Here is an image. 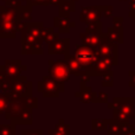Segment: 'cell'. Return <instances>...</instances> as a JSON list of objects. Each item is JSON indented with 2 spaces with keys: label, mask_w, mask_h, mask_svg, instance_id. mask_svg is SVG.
<instances>
[{
  "label": "cell",
  "mask_w": 135,
  "mask_h": 135,
  "mask_svg": "<svg viewBox=\"0 0 135 135\" xmlns=\"http://www.w3.org/2000/svg\"><path fill=\"white\" fill-rule=\"evenodd\" d=\"M19 7L0 6V36L5 39H13L17 36L19 21Z\"/></svg>",
  "instance_id": "6da1fadb"
},
{
  "label": "cell",
  "mask_w": 135,
  "mask_h": 135,
  "mask_svg": "<svg viewBox=\"0 0 135 135\" xmlns=\"http://www.w3.org/2000/svg\"><path fill=\"white\" fill-rule=\"evenodd\" d=\"M37 91L42 93L44 98H58L59 94L65 91V85L47 75L37 83Z\"/></svg>",
  "instance_id": "7a4b0ae2"
},
{
  "label": "cell",
  "mask_w": 135,
  "mask_h": 135,
  "mask_svg": "<svg viewBox=\"0 0 135 135\" xmlns=\"http://www.w3.org/2000/svg\"><path fill=\"white\" fill-rule=\"evenodd\" d=\"M26 24V23H25ZM19 32L21 33V54L23 55H42L43 52V39L35 37L27 28L24 27Z\"/></svg>",
  "instance_id": "3957f363"
},
{
  "label": "cell",
  "mask_w": 135,
  "mask_h": 135,
  "mask_svg": "<svg viewBox=\"0 0 135 135\" xmlns=\"http://www.w3.org/2000/svg\"><path fill=\"white\" fill-rule=\"evenodd\" d=\"M102 28L103 26L101 21L88 25L86 28L84 30V32H82L79 35V37L82 39V44L88 45V46L94 47V49H98V46L102 44L103 36H104Z\"/></svg>",
  "instance_id": "277c9868"
},
{
  "label": "cell",
  "mask_w": 135,
  "mask_h": 135,
  "mask_svg": "<svg viewBox=\"0 0 135 135\" xmlns=\"http://www.w3.org/2000/svg\"><path fill=\"white\" fill-rule=\"evenodd\" d=\"M74 55L82 63V65L88 69L89 74H90L91 68L94 66V64L100 59V54H98L97 49H94V47H90V46L84 45V44H81V45L77 44Z\"/></svg>",
  "instance_id": "5b68a950"
},
{
  "label": "cell",
  "mask_w": 135,
  "mask_h": 135,
  "mask_svg": "<svg viewBox=\"0 0 135 135\" xmlns=\"http://www.w3.org/2000/svg\"><path fill=\"white\" fill-rule=\"evenodd\" d=\"M33 83L27 79L26 76H18L12 79L11 91L6 94L8 100L17 97H24V96H32Z\"/></svg>",
  "instance_id": "8992f818"
},
{
  "label": "cell",
  "mask_w": 135,
  "mask_h": 135,
  "mask_svg": "<svg viewBox=\"0 0 135 135\" xmlns=\"http://www.w3.org/2000/svg\"><path fill=\"white\" fill-rule=\"evenodd\" d=\"M47 70H49L50 76L54 77L58 82L65 83V82L70 81L71 71H70L65 59H58V61L49 59L47 61Z\"/></svg>",
  "instance_id": "52a82bcc"
},
{
  "label": "cell",
  "mask_w": 135,
  "mask_h": 135,
  "mask_svg": "<svg viewBox=\"0 0 135 135\" xmlns=\"http://www.w3.org/2000/svg\"><path fill=\"white\" fill-rule=\"evenodd\" d=\"M27 97L28 96H24V97H17L8 100V105H7V109L4 115L6 119L11 121V123L17 121L26 110V108L30 107L27 102Z\"/></svg>",
  "instance_id": "ba28073f"
},
{
  "label": "cell",
  "mask_w": 135,
  "mask_h": 135,
  "mask_svg": "<svg viewBox=\"0 0 135 135\" xmlns=\"http://www.w3.org/2000/svg\"><path fill=\"white\" fill-rule=\"evenodd\" d=\"M97 51H98V54H100V57L112 59L115 63V65H117V44L110 42L107 38L105 33H104V36H103L102 44L98 46Z\"/></svg>",
  "instance_id": "9c48e42d"
},
{
  "label": "cell",
  "mask_w": 135,
  "mask_h": 135,
  "mask_svg": "<svg viewBox=\"0 0 135 135\" xmlns=\"http://www.w3.org/2000/svg\"><path fill=\"white\" fill-rule=\"evenodd\" d=\"M101 17H102V6H86L82 7L79 19L82 23L90 25L101 21Z\"/></svg>",
  "instance_id": "30bf717a"
},
{
  "label": "cell",
  "mask_w": 135,
  "mask_h": 135,
  "mask_svg": "<svg viewBox=\"0 0 135 135\" xmlns=\"http://www.w3.org/2000/svg\"><path fill=\"white\" fill-rule=\"evenodd\" d=\"M49 55H64V57L70 55V39L69 38H58L51 44L47 45Z\"/></svg>",
  "instance_id": "8fae6325"
},
{
  "label": "cell",
  "mask_w": 135,
  "mask_h": 135,
  "mask_svg": "<svg viewBox=\"0 0 135 135\" xmlns=\"http://www.w3.org/2000/svg\"><path fill=\"white\" fill-rule=\"evenodd\" d=\"M4 65H5V71H6L7 77L11 79L20 76L21 72L27 70V66L23 65L20 59H7Z\"/></svg>",
  "instance_id": "7c38bea8"
},
{
  "label": "cell",
  "mask_w": 135,
  "mask_h": 135,
  "mask_svg": "<svg viewBox=\"0 0 135 135\" xmlns=\"http://www.w3.org/2000/svg\"><path fill=\"white\" fill-rule=\"evenodd\" d=\"M113 65H115V63L112 61V59L100 57V59H98V61L94 64V66L91 68L90 75L91 76H104V75L109 74V72L112 71Z\"/></svg>",
  "instance_id": "4fadbf2b"
},
{
  "label": "cell",
  "mask_w": 135,
  "mask_h": 135,
  "mask_svg": "<svg viewBox=\"0 0 135 135\" xmlns=\"http://www.w3.org/2000/svg\"><path fill=\"white\" fill-rule=\"evenodd\" d=\"M64 59L66 61L68 65H69V69H70V71H71V75L77 76V77H81V76H83V75H85V74H89L88 69L82 65V63L76 58L75 55H69V56L64 57Z\"/></svg>",
  "instance_id": "5bb4252c"
},
{
  "label": "cell",
  "mask_w": 135,
  "mask_h": 135,
  "mask_svg": "<svg viewBox=\"0 0 135 135\" xmlns=\"http://www.w3.org/2000/svg\"><path fill=\"white\" fill-rule=\"evenodd\" d=\"M96 95H97V93H95L91 86L83 85V86H81V90L75 94V97L78 98L82 103H91V102L95 103Z\"/></svg>",
  "instance_id": "9a60e30c"
},
{
  "label": "cell",
  "mask_w": 135,
  "mask_h": 135,
  "mask_svg": "<svg viewBox=\"0 0 135 135\" xmlns=\"http://www.w3.org/2000/svg\"><path fill=\"white\" fill-rule=\"evenodd\" d=\"M54 26L56 28H58L59 33H69L70 28L75 27L76 24L70 20V17L58 16L54 18Z\"/></svg>",
  "instance_id": "2e32d148"
},
{
  "label": "cell",
  "mask_w": 135,
  "mask_h": 135,
  "mask_svg": "<svg viewBox=\"0 0 135 135\" xmlns=\"http://www.w3.org/2000/svg\"><path fill=\"white\" fill-rule=\"evenodd\" d=\"M107 38L110 42L115 43V44H122L123 43V27L122 26L114 25L113 27H108L107 32H105Z\"/></svg>",
  "instance_id": "e0dca14e"
},
{
  "label": "cell",
  "mask_w": 135,
  "mask_h": 135,
  "mask_svg": "<svg viewBox=\"0 0 135 135\" xmlns=\"http://www.w3.org/2000/svg\"><path fill=\"white\" fill-rule=\"evenodd\" d=\"M32 116H33V108L31 107H27L26 108V110L23 113V115H21L20 117H19L17 121L13 122V124H16V126H31V124L33 123V120H32Z\"/></svg>",
  "instance_id": "ac0fdd59"
},
{
  "label": "cell",
  "mask_w": 135,
  "mask_h": 135,
  "mask_svg": "<svg viewBox=\"0 0 135 135\" xmlns=\"http://www.w3.org/2000/svg\"><path fill=\"white\" fill-rule=\"evenodd\" d=\"M75 2L74 0H64L59 5V16L62 17H70V13L75 11Z\"/></svg>",
  "instance_id": "d6986e66"
},
{
  "label": "cell",
  "mask_w": 135,
  "mask_h": 135,
  "mask_svg": "<svg viewBox=\"0 0 135 135\" xmlns=\"http://www.w3.org/2000/svg\"><path fill=\"white\" fill-rule=\"evenodd\" d=\"M58 38H59V33L56 32L54 27H49V28L44 27V30H43V40H44V43H46L49 45L56 39H58Z\"/></svg>",
  "instance_id": "ffe728a7"
},
{
  "label": "cell",
  "mask_w": 135,
  "mask_h": 135,
  "mask_svg": "<svg viewBox=\"0 0 135 135\" xmlns=\"http://www.w3.org/2000/svg\"><path fill=\"white\" fill-rule=\"evenodd\" d=\"M19 20H21V21L32 20V6L31 5L27 4L26 6L21 5L19 7Z\"/></svg>",
  "instance_id": "44dd1931"
},
{
  "label": "cell",
  "mask_w": 135,
  "mask_h": 135,
  "mask_svg": "<svg viewBox=\"0 0 135 135\" xmlns=\"http://www.w3.org/2000/svg\"><path fill=\"white\" fill-rule=\"evenodd\" d=\"M55 135H70V126L65 123L63 119L58 121V123L55 127Z\"/></svg>",
  "instance_id": "7402d4cb"
},
{
  "label": "cell",
  "mask_w": 135,
  "mask_h": 135,
  "mask_svg": "<svg viewBox=\"0 0 135 135\" xmlns=\"http://www.w3.org/2000/svg\"><path fill=\"white\" fill-rule=\"evenodd\" d=\"M108 124H109V120H103V119L91 120V129L93 131H107Z\"/></svg>",
  "instance_id": "603a6c76"
},
{
  "label": "cell",
  "mask_w": 135,
  "mask_h": 135,
  "mask_svg": "<svg viewBox=\"0 0 135 135\" xmlns=\"http://www.w3.org/2000/svg\"><path fill=\"white\" fill-rule=\"evenodd\" d=\"M121 133V122L112 119L109 120V124L107 127V134L108 135H117Z\"/></svg>",
  "instance_id": "cb8c5ba5"
},
{
  "label": "cell",
  "mask_w": 135,
  "mask_h": 135,
  "mask_svg": "<svg viewBox=\"0 0 135 135\" xmlns=\"http://www.w3.org/2000/svg\"><path fill=\"white\" fill-rule=\"evenodd\" d=\"M0 135H16V124H0Z\"/></svg>",
  "instance_id": "d4e9b609"
},
{
  "label": "cell",
  "mask_w": 135,
  "mask_h": 135,
  "mask_svg": "<svg viewBox=\"0 0 135 135\" xmlns=\"http://www.w3.org/2000/svg\"><path fill=\"white\" fill-rule=\"evenodd\" d=\"M11 84H12V79L8 78V77L0 81V90H1V93L8 94L11 91Z\"/></svg>",
  "instance_id": "484cf974"
},
{
  "label": "cell",
  "mask_w": 135,
  "mask_h": 135,
  "mask_svg": "<svg viewBox=\"0 0 135 135\" xmlns=\"http://www.w3.org/2000/svg\"><path fill=\"white\" fill-rule=\"evenodd\" d=\"M113 85H114V75H113V71H110L109 74L103 76L102 86H104V88H110V86H113Z\"/></svg>",
  "instance_id": "4316f807"
},
{
  "label": "cell",
  "mask_w": 135,
  "mask_h": 135,
  "mask_svg": "<svg viewBox=\"0 0 135 135\" xmlns=\"http://www.w3.org/2000/svg\"><path fill=\"white\" fill-rule=\"evenodd\" d=\"M7 105H8V97H7L6 94L0 93V115L5 114Z\"/></svg>",
  "instance_id": "83f0119b"
},
{
  "label": "cell",
  "mask_w": 135,
  "mask_h": 135,
  "mask_svg": "<svg viewBox=\"0 0 135 135\" xmlns=\"http://www.w3.org/2000/svg\"><path fill=\"white\" fill-rule=\"evenodd\" d=\"M23 1H26L28 5L31 6H49L51 5V0H23Z\"/></svg>",
  "instance_id": "f1b7e54d"
},
{
  "label": "cell",
  "mask_w": 135,
  "mask_h": 135,
  "mask_svg": "<svg viewBox=\"0 0 135 135\" xmlns=\"http://www.w3.org/2000/svg\"><path fill=\"white\" fill-rule=\"evenodd\" d=\"M20 135H44L42 129H23Z\"/></svg>",
  "instance_id": "f546056e"
},
{
  "label": "cell",
  "mask_w": 135,
  "mask_h": 135,
  "mask_svg": "<svg viewBox=\"0 0 135 135\" xmlns=\"http://www.w3.org/2000/svg\"><path fill=\"white\" fill-rule=\"evenodd\" d=\"M95 103H108V94L107 93H97Z\"/></svg>",
  "instance_id": "4dcf8cb0"
},
{
  "label": "cell",
  "mask_w": 135,
  "mask_h": 135,
  "mask_svg": "<svg viewBox=\"0 0 135 135\" xmlns=\"http://www.w3.org/2000/svg\"><path fill=\"white\" fill-rule=\"evenodd\" d=\"M21 1H23V0H6V1H5V6L18 7V6H21Z\"/></svg>",
  "instance_id": "1f68e13d"
},
{
  "label": "cell",
  "mask_w": 135,
  "mask_h": 135,
  "mask_svg": "<svg viewBox=\"0 0 135 135\" xmlns=\"http://www.w3.org/2000/svg\"><path fill=\"white\" fill-rule=\"evenodd\" d=\"M113 14V6H102V16L110 17Z\"/></svg>",
  "instance_id": "d6a6232c"
},
{
  "label": "cell",
  "mask_w": 135,
  "mask_h": 135,
  "mask_svg": "<svg viewBox=\"0 0 135 135\" xmlns=\"http://www.w3.org/2000/svg\"><path fill=\"white\" fill-rule=\"evenodd\" d=\"M129 76H131V81H129V86L135 90V71H129Z\"/></svg>",
  "instance_id": "836d02e7"
},
{
  "label": "cell",
  "mask_w": 135,
  "mask_h": 135,
  "mask_svg": "<svg viewBox=\"0 0 135 135\" xmlns=\"http://www.w3.org/2000/svg\"><path fill=\"white\" fill-rule=\"evenodd\" d=\"M113 21H114V25H116V26H122V23H123V18H122V17H114V18H113Z\"/></svg>",
  "instance_id": "e575fe53"
},
{
  "label": "cell",
  "mask_w": 135,
  "mask_h": 135,
  "mask_svg": "<svg viewBox=\"0 0 135 135\" xmlns=\"http://www.w3.org/2000/svg\"><path fill=\"white\" fill-rule=\"evenodd\" d=\"M64 0H51V5H56V6H59V5L63 2Z\"/></svg>",
  "instance_id": "d590c367"
},
{
  "label": "cell",
  "mask_w": 135,
  "mask_h": 135,
  "mask_svg": "<svg viewBox=\"0 0 135 135\" xmlns=\"http://www.w3.org/2000/svg\"><path fill=\"white\" fill-rule=\"evenodd\" d=\"M47 135H55V131L54 129H50V131L47 132Z\"/></svg>",
  "instance_id": "8d00e7d4"
},
{
  "label": "cell",
  "mask_w": 135,
  "mask_h": 135,
  "mask_svg": "<svg viewBox=\"0 0 135 135\" xmlns=\"http://www.w3.org/2000/svg\"><path fill=\"white\" fill-rule=\"evenodd\" d=\"M117 135H126V134H124V133H119Z\"/></svg>",
  "instance_id": "74e56055"
},
{
  "label": "cell",
  "mask_w": 135,
  "mask_h": 135,
  "mask_svg": "<svg viewBox=\"0 0 135 135\" xmlns=\"http://www.w3.org/2000/svg\"><path fill=\"white\" fill-rule=\"evenodd\" d=\"M133 126H134V129H135V121H134V124H133Z\"/></svg>",
  "instance_id": "f35d334b"
},
{
  "label": "cell",
  "mask_w": 135,
  "mask_h": 135,
  "mask_svg": "<svg viewBox=\"0 0 135 135\" xmlns=\"http://www.w3.org/2000/svg\"><path fill=\"white\" fill-rule=\"evenodd\" d=\"M133 18H134V20H135V13H134V16H133Z\"/></svg>",
  "instance_id": "ab89813d"
},
{
  "label": "cell",
  "mask_w": 135,
  "mask_h": 135,
  "mask_svg": "<svg viewBox=\"0 0 135 135\" xmlns=\"http://www.w3.org/2000/svg\"><path fill=\"white\" fill-rule=\"evenodd\" d=\"M2 1H6V0H2Z\"/></svg>",
  "instance_id": "60d3db41"
},
{
  "label": "cell",
  "mask_w": 135,
  "mask_h": 135,
  "mask_svg": "<svg viewBox=\"0 0 135 135\" xmlns=\"http://www.w3.org/2000/svg\"><path fill=\"white\" fill-rule=\"evenodd\" d=\"M0 39H1V36H0Z\"/></svg>",
  "instance_id": "b9f144b4"
},
{
  "label": "cell",
  "mask_w": 135,
  "mask_h": 135,
  "mask_svg": "<svg viewBox=\"0 0 135 135\" xmlns=\"http://www.w3.org/2000/svg\"><path fill=\"white\" fill-rule=\"evenodd\" d=\"M0 68H1V64H0Z\"/></svg>",
  "instance_id": "7bdbcfd3"
},
{
  "label": "cell",
  "mask_w": 135,
  "mask_h": 135,
  "mask_svg": "<svg viewBox=\"0 0 135 135\" xmlns=\"http://www.w3.org/2000/svg\"><path fill=\"white\" fill-rule=\"evenodd\" d=\"M122 1H123V0H122Z\"/></svg>",
  "instance_id": "ee69618b"
}]
</instances>
